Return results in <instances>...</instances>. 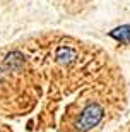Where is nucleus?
Listing matches in <instances>:
<instances>
[{
	"instance_id": "nucleus-1",
	"label": "nucleus",
	"mask_w": 130,
	"mask_h": 132,
	"mask_svg": "<svg viewBox=\"0 0 130 132\" xmlns=\"http://www.w3.org/2000/svg\"><path fill=\"white\" fill-rule=\"evenodd\" d=\"M103 118V108L99 105H89V106L81 113V117L77 120V129L79 132H86L89 129H92L94 125L99 123V120Z\"/></svg>"
},
{
	"instance_id": "nucleus-2",
	"label": "nucleus",
	"mask_w": 130,
	"mask_h": 132,
	"mask_svg": "<svg viewBox=\"0 0 130 132\" xmlns=\"http://www.w3.org/2000/svg\"><path fill=\"white\" fill-rule=\"evenodd\" d=\"M111 36L115 39H118L120 43H130V26L116 28L115 31H111Z\"/></svg>"
},
{
	"instance_id": "nucleus-3",
	"label": "nucleus",
	"mask_w": 130,
	"mask_h": 132,
	"mask_svg": "<svg viewBox=\"0 0 130 132\" xmlns=\"http://www.w3.org/2000/svg\"><path fill=\"white\" fill-rule=\"evenodd\" d=\"M57 59H58V62L67 64V62H70V60L75 59V50L68 48V46H60L58 52H57Z\"/></svg>"
}]
</instances>
